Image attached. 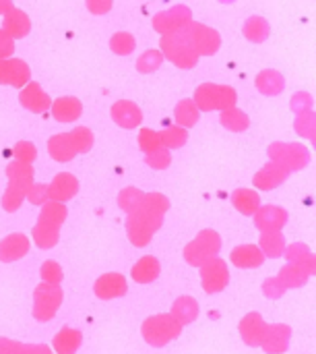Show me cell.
Here are the masks:
<instances>
[{"label": "cell", "mask_w": 316, "mask_h": 354, "mask_svg": "<svg viewBox=\"0 0 316 354\" xmlns=\"http://www.w3.org/2000/svg\"><path fill=\"white\" fill-rule=\"evenodd\" d=\"M159 52L164 54V58L174 62L178 68H192V66H197V62L201 58L199 52L195 50V46L190 44L188 35L182 29L161 35Z\"/></svg>", "instance_id": "6da1fadb"}, {"label": "cell", "mask_w": 316, "mask_h": 354, "mask_svg": "<svg viewBox=\"0 0 316 354\" xmlns=\"http://www.w3.org/2000/svg\"><path fill=\"white\" fill-rule=\"evenodd\" d=\"M195 106L201 112H213V110H228L232 106H236L238 102V93L234 87L230 85H217V83H203L197 87L195 97H192Z\"/></svg>", "instance_id": "7a4b0ae2"}, {"label": "cell", "mask_w": 316, "mask_h": 354, "mask_svg": "<svg viewBox=\"0 0 316 354\" xmlns=\"http://www.w3.org/2000/svg\"><path fill=\"white\" fill-rule=\"evenodd\" d=\"M269 160L288 168L290 172L294 170H302L306 168L308 160H310V151L302 145V143H284V141H275L269 145L267 149Z\"/></svg>", "instance_id": "3957f363"}, {"label": "cell", "mask_w": 316, "mask_h": 354, "mask_svg": "<svg viewBox=\"0 0 316 354\" xmlns=\"http://www.w3.org/2000/svg\"><path fill=\"white\" fill-rule=\"evenodd\" d=\"M182 31L188 35V39L195 46V50L199 52V56H213V54H217V50L221 46V35L213 27H207L203 23L190 21L188 25L182 27Z\"/></svg>", "instance_id": "277c9868"}, {"label": "cell", "mask_w": 316, "mask_h": 354, "mask_svg": "<svg viewBox=\"0 0 316 354\" xmlns=\"http://www.w3.org/2000/svg\"><path fill=\"white\" fill-rule=\"evenodd\" d=\"M190 21H192V10L184 4H176L153 17V29L161 35H168V33L180 31Z\"/></svg>", "instance_id": "5b68a950"}, {"label": "cell", "mask_w": 316, "mask_h": 354, "mask_svg": "<svg viewBox=\"0 0 316 354\" xmlns=\"http://www.w3.org/2000/svg\"><path fill=\"white\" fill-rule=\"evenodd\" d=\"M31 81V68L21 58H0V83L12 85L17 89L25 87Z\"/></svg>", "instance_id": "8992f818"}, {"label": "cell", "mask_w": 316, "mask_h": 354, "mask_svg": "<svg viewBox=\"0 0 316 354\" xmlns=\"http://www.w3.org/2000/svg\"><path fill=\"white\" fill-rule=\"evenodd\" d=\"M19 104H21L25 110L33 112V114H43V112H48V110H50V106H52V97H50V95L39 87V83L29 81L25 87H21Z\"/></svg>", "instance_id": "52a82bcc"}, {"label": "cell", "mask_w": 316, "mask_h": 354, "mask_svg": "<svg viewBox=\"0 0 316 354\" xmlns=\"http://www.w3.org/2000/svg\"><path fill=\"white\" fill-rule=\"evenodd\" d=\"M219 249V236L211 230H205L199 234V239L186 247V259H190L192 263H201V259H211Z\"/></svg>", "instance_id": "ba28073f"}, {"label": "cell", "mask_w": 316, "mask_h": 354, "mask_svg": "<svg viewBox=\"0 0 316 354\" xmlns=\"http://www.w3.org/2000/svg\"><path fill=\"white\" fill-rule=\"evenodd\" d=\"M112 114V120L122 127V129H137L143 120V112L141 108L135 104V102H128V100H120L112 106L110 110Z\"/></svg>", "instance_id": "9c48e42d"}, {"label": "cell", "mask_w": 316, "mask_h": 354, "mask_svg": "<svg viewBox=\"0 0 316 354\" xmlns=\"http://www.w3.org/2000/svg\"><path fill=\"white\" fill-rule=\"evenodd\" d=\"M2 31L10 39H23V37H27L29 31H31V21H29L27 12H23L21 8H10L2 17Z\"/></svg>", "instance_id": "30bf717a"}, {"label": "cell", "mask_w": 316, "mask_h": 354, "mask_svg": "<svg viewBox=\"0 0 316 354\" xmlns=\"http://www.w3.org/2000/svg\"><path fill=\"white\" fill-rule=\"evenodd\" d=\"M79 191V180L68 174V172H62V174H56L54 180L48 185V197L52 201H66V199H72Z\"/></svg>", "instance_id": "8fae6325"}, {"label": "cell", "mask_w": 316, "mask_h": 354, "mask_svg": "<svg viewBox=\"0 0 316 354\" xmlns=\"http://www.w3.org/2000/svg\"><path fill=\"white\" fill-rule=\"evenodd\" d=\"M255 222L263 232H275L288 222V212L282 207H275V205L259 207L255 212Z\"/></svg>", "instance_id": "7c38bea8"}, {"label": "cell", "mask_w": 316, "mask_h": 354, "mask_svg": "<svg viewBox=\"0 0 316 354\" xmlns=\"http://www.w3.org/2000/svg\"><path fill=\"white\" fill-rule=\"evenodd\" d=\"M145 328H153V334H145L149 338L151 344H166L168 340L176 338L180 334V324H176L172 317H157V319H149Z\"/></svg>", "instance_id": "4fadbf2b"}, {"label": "cell", "mask_w": 316, "mask_h": 354, "mask_svg": "<svg viewBox=\"0 0 316 354\" xmlns=\"http://www.w3.org/2000/svg\"><path fill=\"white\" fill-rule=\"evenodd\" d=\"M290 176V170L275 164V162H269L265 168H261L255 176V187H259L261 191H271L275 187H279L286 178Z\"/></svg>", "instance_id": "5bb4252c"}, {"label": "cell", "mask_w": 316, "mask_h": 354, "mask_svg": "<svg viewBox=\"0 0 316 354\" xmlns=\"http://www.w3.org/2000/svg\"><path fill=\"white\" fill-rule=\"evenodd\" d=\"M50 110L58 122H72L83 114V104H81V100H77L72 95H64V97H58L56 102H52Z\"/></svg>", "instance_id": "9a60e30c"}, {"label": "cell", "mask_w": 316, "mask_h": 354, "mask_svg": "<svg viewBox=\"0 0 316 354\" xmlns=\"http://www.w3.org/2000/svg\"><path fill=\"white\" fill-rule=\"evenodd\" d=\"M48 151H50V156H52L56 162H70V160L77 156V149H75L72 139H70L68 133H60V135L50 137V141H48Z\"/></svg>", "instance_id": "2e32d148"}, {"label": "cell", "mask_w": 316, "mask_h": 354, "mask_svg": "<svg viewBox=\"0 0 316 354\" xmlns=\"http://www.w3.org/2000/svg\"><path fill=\"white\" fill-rule=\"evenodd\" d=\"M35 305H37L35 317L41 319L43 309H48V311H46V317H50V315L58 309V305H60V290H58V286H41V288H37Z\"/></svg>", "instance_id": "e0dca14e"}, {"label": "cell", "mask_w": 316, "mask_h": 354, "mask_svg": "<svg viewBox=\"0 0 316 354\" xmlns=\"http://www.w3.org/2000/svg\"><path fill=\"white\" fill-rule=\"evenodd\" d=\"M286 87V79L279 71H273V68H267L263 73H259L257 77V89L263 93V95H279Z\"/></svg>", "instance_id": "ac0fdd59"}, {"label": "cell", "mask_w": 316, "mask_h": 354, "mask_svg": "<svg viewBox=\"0 0 316 354\" xmlns=\"http://www.w3.org/2000/svg\"><path fill=\"white\" fill-rule=\"evenodd\" d=\"M6 176H8V185L25 189V191H29V187L33 185V168H31V164L19 162V160L10 162L6 166Z\"/></svg>", "instance_id": "d6986e66"}, {"label": "cell", "mask_w": 316, "mask_h": 354, "mask_svg": "<svg viewBox=\"0 0 316 354\" xmlns=\"http://www.w3.org/2000/svg\"><path fill=\"white\" fill-rule=\"evenodd\" d=\"M242 33H244V37H246L248 41H253V44H263V41L269 37V33H271V25H269V21H267L265 17L253 15V17L246 19L244 27H242Z\"/></svg>", "instance_id": "ffe728a7"}, {"label": "cell", "mask_w": 316, "mask_h": 354, "mask_svg": "<svg viewBox=\"0 0 316 354\" xmlns=\"http://www.w3.org/2000/svg\"><path fill=\"white\" fill-rule=\"evenodd\" d=\"M64 218H66V207L60 201H52L50 199V201L43 203V209H41L37 226L50 228V230H58L60 224L64 222Z\"/></svg>", "instance_id": "44dd1931"}, {"label": "cell", "mask_w": 316, "mask_h": 354, "mask_svg": "<svg viewBox=\"0 0 316 354\" xmlns=\"http://www.w3.org/2000/svg\"><path fill=\"white\" fill-rule=\"evenodd\" d=\"M228 282V270L224 266V261L219 259H211L207 263V274L203 272V284H207L209 292H217L219 288H224Z\"/></svg>", "instance_id": "7402d4cb"}, {"label": "cell", "mask_w": 316, "mask_h": 354, "mask_svg": "<svg viewBox=\"0 0 316 354\" xmlns=\"http://www.w3.org/2000/svg\"><path fill=\"white\" fill-rule=\"evenodd\" d=\"M29 249V241L23 234H10L0 243V259L2 261H14L21 255H25Z\"/></svg>", "instance_id": "603a6c76"}, {"label": "cell", "mask_w": 316, "mask_h": 354, "mask_svg": "<svg viewBox=\"0 0 316 354\" xmlns=\"http://www.w3.org/2000/svg\"><path fill=\"white\" fill-rule=\"evenodd\" d=\"M219 122H221V127H226V129L232 131V133H244V131L250 127L248 114L242 112V110L236 108V106H232V108H228V110H221Z\"/></svg>", "instance_id": "cb8c5ba5"}, {"label": "cell", "mask_w": 316, "mask_h": 354, "mask_svg": "<svg viewBox=\"0 0 316 354\" xmlns=\"http://www.w3.org/2000/svg\"><path fill=\"white\" fill-rule=\"evenodd\" d=\"M199 116H201V110L195 106L192 100H182L176 104V110H174V118L178 122V127L182 129H190L199 122Z\"/></svg>", "instance_id": "d4e9b609"}, {"label": "cell", "mask_w": 316, "mask_h": 354, "mask_svg": "<svg viewBox=\"0 0 316 354\" xmlns=\"http://www.w3.org/2000/svg\"><path fill=\"white\" fill-rule=\"evenodd\" d=\"M232 203L236 205L238 212H242L244 216H255V212L261 207V199L255 191L250 189H240L232 195Z\"/></svg>", "instance_id": "484cf974"}, {"label": "cell", "mask_w": 316, "mask_h": 354, "mask_svg": "<svg viewBox=\"0 0 316 354\" xmlns=\"http://www.w3.org/2000/svg\"><path fill=\"white\" fill-rule=\"evenodd\" d=\"M95 290H97V297H101V299H112V297L124 295V292H126V284H124V280H122L120 276L112 274V276L101 278V280L97 282Z\"/></svg>", "instance_id": "4316f807"}, {"label": "cell", "mask_w": 316, "mask_h": 354, "mask_svg": "<svg viewBox=\"0 0 316 354\" xmlns=\"http://www.w3.org/2000/svg\"><path fill=\"white\" fill-rule=\"evenodd\" d=\"M159 139H161V147L166 149H178L182 147L186 141H188V129H182V127H168L159 133Z\"/></svg>", "instance_id": "83f0119b"}, {"label": "cell", "mask_w": 316, "mask_h": 354, "mask_svg": "<svg viewBox=\"0 0 316 354\" xmlns=\"http://www.w3.org/2000/svg\"><path fill=\"white\" fill-rule=\"evenodd\" d=\"M135 48H137V39L128 31H118L110 39V50L118 56H128L135 52Z\"/></svg>", "instance_id": "f1b7e54d"}, {"label": "cell", "mask_w": 316, "mask_h": 354, "mask_svg": "<svg viewBox=\"0 0 316 354\" xmlns=\"http://www.w3.org/2000/svg\"><path fill=\"white\" fill-rule=\"evenodd\" d=\"M232 259H234L236 266L250 268V266H261L263 263V253L257 247H240V249L234 251Z\"/></svg>", "instance_id": "f546056e"}, {"label": "cell", "mask_w": 316, "mask_h": 354, "mask_svg": "<svg viewBox=\"0 0 316 354\" xmlns=\"http://www.w3.org/2000/svg\"><path fill=\"white\" fill-rule=\"evenodd\" d=\"M68 135L72 139V145H75L77 153H87L93 147V131L89 127H77Z\"/></svg>", "instance_id": "4dcf8cb0"}, {"label": "cell", "mask_w": 316, "mask_h": 354, "mask_svg": "<svg viewBox=\"0 0 316 354\" xmlns=\"http://www.w3.org/2000/svg\"><path fill=\"white\" fill-rule=\"evenodd\" d=\"M157 274H159V263L153 257L141 259L135 266V272H132L135 280H139V282H151L153 278H157Z\"/></svg>", "instance_id": "1f68e13d"}, {"label": "cell", "mask_w": 316, "mask_h": 354, "mask_svg": "<svg viewBox=\"0 0 316 354\" xmlns=\"http://www.w3.org/2000/svg\"><path fill=\"white\" fill-rule=\"evenodd\" d=\"M161 62H164V54L159 52V50H147V52H143L141 56H139V60H137V71L139 73H155L159 66H161Z\"/></svg>", "instance_id": "d6a6232c"}, {"label": "cell", "mask_w": 316, "mask_h": 354, "mask_svg": "<svg viewBox=\"0 0 316 354\" xmlns=\"http://www.w3.org/2000/svg\"><path fill=\"white\" fill-rule=\"evenodd\" d=\"M143 195H145L143 191H139V189H135V187H128V189H124V191L118 195V203H120V207H122L124 212L132 214V212L141 205Z\"/></svg>", "instance_id": "836d02e7"}, {"label": "cell", "mask_w": 316, "mask_h": 354, "mask_svg": "<svg viewBox=\"0 0 316 354\" xmlns=\"http://www.w3.org/2000/svg\"><path fill=\"white\" fill-rule=\"evenodd\" d=\"M79 342H81V336H79V332H70V330H64L58 338H56V351L60 354H72L77 351V346H79Z\"/></svg>", "instance_id": "e575fe53"}, {"label": "cell", "mask_w": 316, "mask_h": 354, "mask_svg": "<svg viewBox=\"0 0 316 354\" xmlns=\"http://www.w3.org/2000/svg\"><path fill=\"white\" fill-rule=\"evenodd\" d=\"M139 147H141L145 153H151V151L159 149V147H161L159 133H157V131H151V129H141V131H139Z\"/></svg>", "instance_id": "d590c367"}, {"label": "cell", "mask_w": 316, "mask_h": 354, "mask_svg": "<svg viewBox=\"0 0 316 354\" xmlns=\"http://www.w3.org/2000/svg\"><path fill=\"white\" fill-rule=\"evenodd\" d=\"M294 127H296V133H298L300 137H306V139L315 141V112L298 114Z\"/></svg>", "instance_id": "8d00e7d4"}, {"label": "cell", "mask_w": 316, "mask_h": 354, "mask_svg": "<svg viewBox=\"0 0 316 354\" xmlns=\"http://www.w3.org/2000/svg\"><path fill=\"white\" fill-rule=\"evenodd\" d=\"M145 162H147V166H151V168H155V170H166V168L170 166V162H172V153H170V149L159 147V149L147 153Z\"/></svg>", "instance_id": "74e56055"}, {"label": "cell", "mask_w": 316, "mask_h": 354, "mask_svg": "<svg viewBox=\"0 0 316 354\" xmlns=\"http://www.w3.org/2000/svg\"><path fill=\"white\" fill-rule=\"evenodd\" d=\"M261 245H263V249H265L271 257H275V255H279V253L284 251V236H282L277 230H275V232H265Z\"/></svg>", "instance_id": "f35d334b"}, {"label": "cell", "mask_w": 316, "mask_h": 354, "mask_svg": "<svg viewBox=\"0 0 316 354\" xmlns=\"http://www.w3.org/2000/svg\"><path fill=\"white\" fill-rule=\"evenodd\" d=\"M12 153H14V160L25 162V164H31L37 158V149H35V145L31 141H19L12 147Z\"/></svg>", "instance_id": "ab89813d"}, {"label": "cell", "mask_w": 316, "mask_h": 354, "mask_svg": "<svg viewBox=\"0 0 316 354\" xmlns=\"http://www.w3.org/2000/svg\"><path fill=\"white\" fill-rule=\"evenodd\" d=\"M313 106H315V102H313V95L310 93L298 91L292 97V110L296 114H308V112H313Z\"/></svg>", "instance_id": "60d3db41"}, {"label": "cell", "mask_w": 316, "mask_h": 354, "mask_svg": "<svg viewBox=\"0 0 316 354\" xmlns=\"http://www.w3.org/2000/svg\"><path fill=\"white\" fill-rule=\"evenodd\" d=\"M33 205H43L50 197H48V187L46 185H31L27 195H25Z\"/></svg>", "instance_id": "b9f144b4"}, {"label": "cell", "mask_w": 316, "mask_h": 354, "mask_svg": "<svg viewBox=\"0 0 316 354\" xmlns=\"http://www.w3.org/2000/svg\"><path fill=\"white\" fill-rule=\"evenodd\" d=\"M87 2V8H89V12H93V15H106V12H110L112 10V0H85Z\"/></svg>", "instance_id": "7bdbcfd3"}, {"label": "cell", "mask_w": 316, "mask_h": 354, "mask_svg": "<svg viewBox=\"0 0 316 354\" xmlns=\"http://www.w3.org/2000/svg\"><path fill=\"white\" fill-rule=\"evenodd\" d=\"M14 54V39H10L0 27V58H10Z\"/></svg>", "instance_id": "ee69618b"}, {"label": "cell", "mask_w": 316, "mask_h": 354, "mask_svg": "<svg viewBox=\"0 0 316 354\" xmlns=\"http://www.w3.org/2000/svg\"><path fill=\"white\" fill-rule=\"evenodd\" d=\"M43 274H46V280H54V282H58V280L62 278L60 268H58L56 263H52V261H48V263L43 266Z\"/></svg>", "instance_id": "f6af8a7d"}, {"label": "cell", "mask_w": 316, "mask_h": 354, "mask_svg": "<svg viewBox=\"0 0 316 354\" xmlns=\"http://www.w3.org/2000/svg\"><path fill=\"white\" fill-rule=\"evenodd\" d=\"M10 8H14L12 0H0V15H6Z\"/></svg>", "instance_id": "bcb514c9"}, {"label": "cell", "mask_w": 316, "mask_h": 354, "mask_svg": "<svg viewBox=\"0 0 316 354\" xmlns=\"http://www.w3.org/2000/svg\"><path fill=\"white\" fill-rule=\"evenodd\" d=\"M219 2H224V4H230V2H234V0H219Z\"/></svg>", "instance_id": "7dc6e473"}]
</instances>
